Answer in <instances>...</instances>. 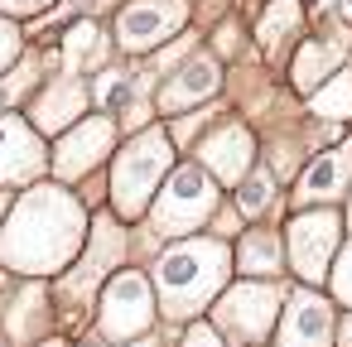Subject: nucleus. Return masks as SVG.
<instances>
[{
	"mask_svg": "<svg viewBox=\"0 0 352 347\" xmlns=\"http://www.w3.org/2000/svg\"><path fill=\"white\" fill-rule=\"evenodd\" d=\"M270 198H275V179L261 169V174H246V183L236 188V208L246 212V217H261L265 208H270Z\"/></svg>",
	"mask_w": 352,
	"mask_h": 347,
	"instance_id": "obj_20",
	"label": "nucleus"
},
{
	"mask_svg": "<svg viewBox=\"0 0 352 347\" xmlns=\"http://www.w3.org/2000/svg\"><path fill=\"white\" fill-rule=\"evenodd\" d=\"M15 54H20V30L10 20H0V73L15 63Z\"/></svg>",
	"mask_w": 352,
	"mask_h": 347,
	"instance_id": "obj_23",
	"label": "nucleus"
},
{
	"mask_svg": "<svg viewBox=\"0 0 352 347\" xmlns=\"http://www.w3.org/2000/svg\"><path fill=\"white\" fill-rule=\"evenodd\" d=\"M102 54H107V34H102L97 25H73V30H68V39H63L68 78H73V73H82V68H92Z\"/></svg>",
	"mask_w": 352,
	"mask_h": 347,
	"instance_id": "obj_19",
	"label": "nucleus"
},
{
	"mask_svg": "<svg viewBox=\"0 0 352 347\" xmlns=\"http://www.w3.org/2000/svg\"><path fill=\"white\" fill-rule=\"evenodd\" d=\"M126 97H131V73H121V68L102 73V82H97V102H102L107 111H121Z\"/></svg>",
	"mask_w": 352,
	"mask_h": 347,
	"instance_id": "obj_21",
	"label": "nucleus"
},
{
	"mask_svg": "<svg viewBox=\"0 0 352 347\" xmlns=\"http://www.w3.org/2000/svg\"><path fill=\"white\" fill-rule=\"evenodd\" d=\"M184 20H188V0H135L116 25V39H121V49L140 54V49H155L169 34H179Z\"/></svg>",
	"mask_w": 352,
	"mask_h": 347,
	"instance_id": "obj_8",
	"label": "nucleus"
},
{
	"mask_svg": "<svg viewBox=\"0 0 352 347\" xmlns=\"http://www.w3.org/2000/svg\"><path fill=\"white\" fill-rule=\"evenodd\" d=\"M328 289H333V299H338V304H347V309H352V241L338 251L333 275H328Z\"/></svg>",
	"mask_w": 352,
	"mask_h": 347,
	"instance_id": "obj_22",
	"label": "nucleus"
},
{
	"mask_svg": "<svg viewBox=\"0 0 352 347\" xmlns=\"http://www.w3.org/2000/svg\"><path fill=\"white\" fill-rule=\"evenodd\" d=\"M333 347H352V313L342 318V328H338V342H333Z\"/></svg>",
	"mask_w": 352,
	"mask_h": 347,
	"instance_id": "obj_26",
	"label": "nucleus"
},
{
	"mask_svg": "<svg viewBox=\"0 0 352 347\" xmlns=\"http://www.w3.org/2000/svg\"><path fill=\"white\" fill-rule=\"evenodd\" d=\"M342 49H347V39H309V44L299 49V58H294V87H299V92H318V87L338 73Z\"/></svg>",
	"mask_w": 352,
	"mask_h": 347,
	"instance_id": "obj_15",
	"label": "nucleus"
},
{
	"mask_svg": "<svg viewBox=\"0 0 352 347\" xmlns=\"http://www.w3.org/2000/svg\"><path fill=\"white\" fill-rule=\"evenodd\" d=\"M232 256L222 241H179L174 251L160 256L155 265V284H160V304L169 318H193L203 313L217 289L227 284Z\"/></svg>",
	"mask_w": 352,
	"mask_h": 347,
	"instance_id": "obj_2",
	"label": "nucleus"
},
{
	"mask_svg": "<svg viewBox=\"0 0 352 347\" xmlns=\"http://www.w3.org/2000/svg\"><path fill=\"white\" fill-rule=\"evenodd\" d=\"M82 246V208L63 188H34L20 198L15 217L0 232V256L10 270L54 275Z\"/></svg>",
	"mask_w": 352,
	"mask_h": 347,
	"instance_id": "obj_1",
	"label": "nucleus"
},
{
	"mask_svg": "<svg viewBox=\"0 0 352 347\" xmlns=\"http://www.w3.org/2000/svg\"><path fill=\"white\" fill-rule=\"evenodd\" d=\"M338 246H342V222H338V212H299V217L289 222V265H294V275L304 280V289L328 284L333 260H338Z\"/></svg>",
	"mask_w": 352,
	"mask_h": 347,
	"instance_id": "obj_5",
	"label": "nucleus"
},
{
	"mask_svg": "<svg viewBox=\"0 0 352 347\" xmlns=\"http://www.w3.org/2000/svg\"><path fill=\"white\" fill-rule=\"evenodd\" d=\"M169 169V135L164 131H140L121 155H116V174H111V198L126 217L150 208L155 183Z\"/></svg>",
	"mask_w": 352,
	"mask_h": 347,
	"instance_id": "obj_3",
	"label": "nucleus"
},
{
	"mask_svg": "<svg viewBox=\"0 0 352 347\" xmlns=\"http://www.w3.org/2000/svg\"><path fill=\"white\" fill-rule=\"evenodd\" d=\"M212 208H217V188H212V179H208L203 169L184 164V169H174L169 188H160V203H155L150 217H155V232L179 236V232L203 227V222L212 217Z\"/></svg>",
	"mask_w": 352,
	"mask_h": 347,
	"instance_id": "obj_6",
	"label": "nucleus"
},
{
	"mask_svg": "<svg viewBox=\"0 0 352 347\" xmlns=\"http://www.w3.org/2000/svg\"><path fill=\"white\" fill-rule=\"evenodd\" d=\"M352 188V140L323 150L304 174H299V188H294V203L309 208V203H333Z\"/></svg>",
	"mask_w": 352,
	"mask_h": 347,
	"instance_id": "obj_10",
	"label": "nucleus"
},
{
	"mask_svg": "<svg viewBox=\"0 0 352 347\" xmlns=\"http://www.w3.org/2000/svg\"><path fill=\"white\" fill-rule=\"evenodd\" d=\"M333 337V304L318 289H294L280 313V347H328Z\"/></svg>",
	"mask_w": 352,
	"mask_h": 347,
	"instance_id": "obj_9",
	"label": "nucleus"
},
{
	"mask_svg": "<svg viewBox=\"0 0 352 347\" xmlns=\"http://www.w3.org/2000/svg\"><path fill=\"white\" fill-rule=\"evenodd\" d=\"M251 155H256V145H251V131H246V126H217V131L203 140V164H208L222 183H236V179L251 169Z\"/></svg>",
	"mask_w": 352,
	"mask_h": 347,
	"instance_id": "obj_13",
	"label": "nucleus"
},
{
	"mask_svg": "<svg viewBox=\"0 0 352 347\" xmlns=\"http://www.w3.org/2000/svg\"><path fill=\"white\" fill-rule=\"evenodd\" d=\"M150 318H155V304H150L145 275H140V270H121V275L107 284V294H102V333H107L111 342H121V337L145 333Z\"/></svg>",
	"mask_w": 352,
	"mask_h": 347,
	"instance_id": "obj_7",
	"label": "nucleus"
},
{
	"mask_svg": "<svg viewBox=\"0 0 352 347\" xmlns=\"http://www.w3.org/2000/svg\"><path fill=\"white\" fill-rule=\"evenodd\" d=\"M111 140H116L111 121H82V126H73V131L58 140L54 169H58L63 179H78V174H87V169L111 150Z\"/></svg>",
	"mask_w": 352,
	"mask_h": 347,
	"instance_id": "obj_11",
	"label": "nucleus"
},
{
	"mask_svg": "<svg viewBox=\"0 0 352 347\" xmlns=\"http://www.w3.org/2000/svg\"><path fill=\"white\" fill-rule=\"evenodd\" d=\"M347 217H352V208H347Z\"/></svg>",
	"mask_w": 352,
	"mask_h": 347,
	"instance_id": "obj_29",
	"label": "nucleus"
},
{
	"mask_svg": "<svg viewBox=\"0 0 352 347\" xmlns=\"http://www.w3.org/2000/svg\"><path fill=\"white\" fill-rule=\"evenodd\" d=\"M280 313H285V289L270 280H251V284L227 289L212 304V328L217 337H232V342H261Z\"/></svg>",
	"mask_w": 352,
	"mask_h": 347,
	"instance_id": "obj_4",
	"label": "nucleus"
},
{
	"mask_svg": "<svg viewBox=\"0 0 352 347\" xmlns=\"http://www.w3.org/2000/svg\"><path fill=\"white\" fill-rule=\"evenodd\" d=\"M135 347H155V342H135Z\"/></svg>",
	"mask_w": 352,
	"mask_h": 347,
	"instance_id": "obj_27",
	"label": "nucleus"
},
{
	"mask_svg": "<svg viewBox=\"0 0 352 347\" xmlns=\"http://www.w3.org/2000/svg\"><path fill=\"white\" fill-rule=\"evenodd\" d=\"M82 107H87L82 82H78V78H58V82L39 97V107H34V126H39V131H63Z\"/></svg>",
	"mask_w": 352,
	"mask_h": 347,
	"instance_id": "obj_16",
	"label": "nucleus"
},
{
	"mask_svg": "<svg viewBox=\"0 0 352 347\" xmlns=\"http://www.w3.org/2000/svg\"><path fill=\"white\" fill-rule=\"evenodd\" d=\"M44 155L30 126H20L15 116H0V183H30L39 174Z\"/></svg>",
	"mask_w": 352,
	"mask_h": 347,
	"instance_id": "obj_12",
	"label": "nucleus"
},
{
	"mask_svg": "<svg viewBox=\"0 0 352 347\" xmlns=\"http://www.w3.org/2000/svg\"><path fill=\"white\" fill-rule=\"evenodd\" d=\"M179 347H222V337H217V328H203V323H193L188 333H184V342Z\"/></svg>",
	"mask_w": 352,
	"mask_h": 347,
	"instance_id": "obj_24",
	"label": "nucleus"
},
{
	"mask_svg": "<svg viewBox=\"0 0 352 347\" xmlns=\"http://www.w3.org/2000/svg\"><path fill=\"white\" fill-rule=\"evenodd\" d=\"M294 25H299V0H275V5H265V15H261V25H256L261 49H265V54H280Z\"/></svg>",
	"mask_w": 352,
	"mask_h": 347,
	"instance_id": "obj_18",
	"label": "nucleus"
},
{
	"mask_svg": "<svg viewBox=\"0 0 352 347\" xmlns=\"http://www.w3.org/2000/svg\"><path fill=\"white\" fill-rule=\"evenodd\" d=\"M0 208H6V193H0Z\"/></svg>",
	"mask_w": 352,
	"mask_h": 347,
	"instance_id": "obj_28",
	"label": "nucleus"
},
{
	"mask_svg": "<svg viewBox=\"0 0 352 347\" xmlns=\"http://www.w3.org/2000/svg\"><path fill=\"white\" fill-rule=\"evenodd\" d=\"M217 63L208 58V54H198V58H188L179 73H174V82L164 87V111H179V107H188V102H203V97H212L217 92Z\"/></svg>",
	"mask_w": 352,
	"mask_h": 347,
	"instance_id": "obj_14",
	"label": "nucleus"
},
{
	"mask_svg": "<svg viewBox=\"0 0 352 347\" xmlns=\"http://www.w3.org/2000/svg\"><path fill=\"white\" fill-rule=\"evenodd\" d=\"M0 5H6L10 15H34V10H49L54 0H0Z\"/></svg>",
	"mask_w": 352,
	"mask_h": 347,
	"instance_id": "obj_25",
	"label": "nucleus"
},
{
	"mask_svg": "<svg viewBox=\"0 0 352 347\" xmlns=\"http://www.w3.org/2000/svg\"><path fill=\"white\" fill-rule=\"evenodd\" d=\"M0 347H6V342H0Z\"/></svg>",
	"mask_w": 352,
	"mask_h": 347,
	"instance_id": "obj_30",
	"label": "nucleus"
},
{
	"mask_svg": "<svg viewBox=\"0 0 352 347\" xmlns=\"http://www.w3.org/2000/svg\"><path fill=\"white\" fill-rule=\"evenodd\" d=\"M280 236L275 232H246L241 236V251H236V270L246 275H275L280 270Z\"/></svg>",
	"mask_w": 352,
	"mask_h": 347,
	"instance_id": "obj_17",
	"label": "nucleus"
}]
</instances>
